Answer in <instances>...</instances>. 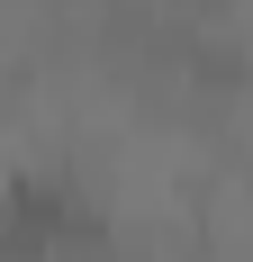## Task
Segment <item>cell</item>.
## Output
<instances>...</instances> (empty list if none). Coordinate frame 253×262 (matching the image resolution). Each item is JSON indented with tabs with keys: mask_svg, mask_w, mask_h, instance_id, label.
Instances as JSON below:
<instances>
[{
	"mask_svg": "<svg viewBox=\"0 0 253 262\" xmlns=\"http://www.w3.org/2000/svg\"><path fill=\"white\" fill-rule=\"evenodd\" d=\"M81 199H73V181L64 172H9L0 181V262H54L64 244H73V226H81Z\"/></svg>",
	"mask_w": 253,
	"mask_h": 262,
	"instance_id": "6da1fadb",
	"label": "cell"
}]
</instances>
